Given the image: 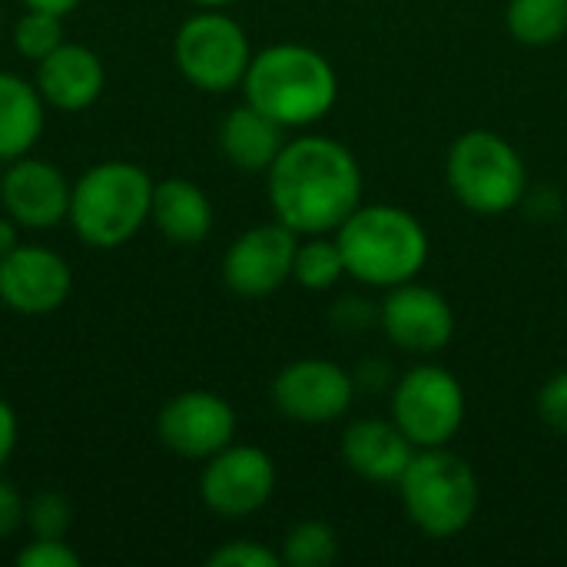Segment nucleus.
Instances as JSON below:
<instances>
[{"label": "nucleus", "instance_id": "f257e3e1", "mask_svg": "<svg viewBox=\"0 0 567 567\" xmlns=\"http://www.w3.org/2000/svg\"><path fill=\"white\" fill-rule=\"evenodd\" d=\"M266 179L276 219L299 236L336 233L362 203L359 159L332 136L286 140Z\"/></svg>", "mask_w": 567, "mask_h": 567}, {"label": "nucleus", "instance_id": "f03ea898", "mask_svg": "<svg viewBox=\"0 0 567 567\" xmlns=\"http://www.w3.org/2000/svg\"><path fill=\"white\" fill-rule=\"evenodd\" d=\"M246 103L262 110L286 130L319 123L339 96V76L332 63L302 43H272L252 53L243 76Z\"/></svg>", "mask_w": 567, "mask_h": 567}, {"label": "nucleus", "instance_id": "7ed1b4c3", "mask_svg": "<svg viewBox=\"0 0 567 567\" xmlns=\"http://www.w3.org/2000/svg\"><path fill=\"white\" fill-rule=\"evenodd\" d=\"M332 236L342 249L349 276L375 289L402 286L429 262V233L419 216L402 206L359 203Z\"/></svg>", "mask_w": 567, "mask_h": 567}, {"label": "nucleus", "instance_id": "20e7f679", "mask_svg": "<svg viewBox=\"0 0 567 567\" xmlns=\"http://www.w3.org/2000/svg\"><path fill=\"white\" fill-rule=\"evenodd\" d=\"M153 186L150 173L136 163H96L73 183L66 223L80 243L93 249H116L150 223Z\"/></svg>", "mask_w": 567, "mask_h": 567}, {"label": "nucleus", "instance_id": "39448f33", "mask_svg": "<svg viewBox=\"0 0 567 567\" xmlns=\"http://www.w3.org/2000/svg\"><path fill=\"white\" fill-rule=\"evenodd\" d=\"M399 495L409 522L435 542L462 535L482 502L475 468L449 445L419 449L399 478Z\"/></svg>", "mask_w": 567, "mask_h": 567}, {"label": "nucleus", "instance_id": "423d86ee", "mask_svg": "<svg viewBox=\"0 0 567 567\" xmlns=\"http://www.w3.org/2000/svg\"><path fill=\"white\" fill-rule=\"evenodd\" d=\"M445 176L452 196L478 216H502L515 209L528 186L525 159L492 130L462 133L449 150Z\"/></svg>", "mask_w": 567, "mask_h": 567}, {"label": "nucleus", "instance_id": "0eeeda50", "mask_svg": "<svg viewBox=\"0 0 567 567\" xmlns=\"http://www.w3.org/2000/svg\"><path fill=\"white\" fill-rule=\"evenodd\" d=\"M173 60L179 73L206 93H229L243 86V76L252 60L249 37L239 20L206 7L183 20L173 37Z\"/></svg>", "mask_w": 567, "mask_h": 567}, {"label": "nucleus", "instance_id": "6e6552de", "mask_svg": "<svg viewBox=\"0 0 567 567\" xmlns=\"http://www.w3.org/2000/svg\"><path fill=\"white\" fill-rule=\"evenodd\" d=\"M392 422L415 449H442L465 425L462 382L432 362L409 369L392 392Z\"/></svg>", "mask_w": 567, "mask_h": 567}, {"label": "nucleus", "instance_id": "1a4fd4ad", "mask_svg": "<svg viewBox=\"0 0 567 567\" xmlns=\"http://www.w3.org/2000/svg\"><path fill=\"white\" fill-rule=\"evenodd\" d=\"M276 492V465L256 445H226L206 458L199 498L219 518H249L269 505Z\"/></svg>", "mask_w": 567, "mask_h": 567}, {"label": "nucleus", "instance_id": "9d476101", "mask_svg": "<svg viewBox=\"0 0 567 567\" xmlns=\"http://www.w3.org/2000/svg\"><path fill=\"white\" fill-rule=\"evenodd\" d=\"M355 379L329 359H296L272 379V405L302 425H329L352 409Z\"/></svg>", "mask_w": 567, "mask_h": 567}, {"label": "nucleus", "instance_id": "9b49d317", "mask_svg": "<svg viewBox=\"0 0 567 567\" xmlns=\"http://www.w3.org/2000/svg\"><path fill=\"white\" fill-rule=\"evenodd\" d=\"M299 249V233L286 223L252 226L236 236L223 256V282L243 299H262L292 279V262Z\"/></svg>", "mask_w": 567, "mask_h": 567}, {"label": "nucleus", "instance_id": "f8f14e48", "mask_svg": "<svg viewBox=\"0 0 567 567\" xmlns=\"http://www.w3.org/2000/svg\"><path fill=\"white\" fill-rule=\"evenodd\" d=\"M156 435L173 455L189 458V462H206L226 445H233L236 412L223 395L189 389V392L173 395L159 409Z\"/></svg>", "mask_w": 567, "mask_h": 567}, {"label": "nucleus", "instance_id": "ddd939ff", "mask_svg": "<svg viewBox=\"0 0 567 567\" xmlns=\"http://www.w3.org/2000/svg\"><path fill=\"white\" fill-rule=\"evenodd\" d=\"M379 322L392 346H399L402 352H415V355L439 352L455 336L452 302L439 289L422 286L415 279L389 289L379 309Z\"/></svg>", "mask_w": 567, "mask_h": 567}, {"label": "nucleus", "instance_id": "4468645a", "mask_svg": "<svg viewBox=\"0 0 567 567\" xmlns=\"http://www.w3.org/2000/svg\"><path fill=\"white\" fill-rule=\"evenodd\" d=\"M73 289L66 259L47 246H17L0 259V302L17 316L56 312Z\"/></svg>", "mask_w": 567, "mask_h": 567}, {"label": "nucleus", "instance_id": "2eb2a0df", "mask_svg": "<svg viewBox=\"0 0 567 567\" xmlns=\"http://www.w3.org/2000/svg\"><path fill=\"white\" fill-rule=\"evenodd\" d=\"M70 189L73 186L53 163L27 153L7 163L0 203L20 229H53L70 216Z\"/></svg>", "mask_w": 567, "mask_h": 567}, {"label": "nucleus", "instance_id": "dca6fc26", "mask_svg": "<svg viewBox=\"0 0 567 567\" xmlns=\"http://www.w3.org/2000/svg\"><path fill=\"white\" fill-rule=\"evenodd\" d=\"M37 90L47 106L63 113H80L93 106L103 93L106 70L103 60L83 43H60L37 63Z\"/></svg>", "mask_w": 567, "mask_h": 567}, {"label": "nucleus", "instance_id": "f3484780", "mask_svg": "<svg viewBox=\"0 0 567 567\" xmlns=\"http://www.w3.org/2000/svg\"><path fill=\"white\" fill-rule=\"evenodd\" d=\"M415 452L419 449L405 439V432L385 419H359L342 432L346 468L372 485H399Z\"/></svg>", "mask_w": 567, "mask_h": 567}, {"label": "nucleus", "instance_id": "a211bd4d", "mask_svg": "<svg viewBox=\"0 0 567 567\" xmlns=\"http://www.w3.org/2000/svg\"><path fill=\"white\" fill-rule=\"evenodd\" d=\"M286 146V126L269 120L252 103L229 110L219 123V150L243 173H269Z\"/></svg>", "mask_w": 567, "mask_h": 567}, {"label": "nucleus", "instance_id": "6ab92c4d", "mask_svg": "<svg viewBox=\"0 0 567 567\" xmlns=\"http://www.w3.org/2000/svg\"><path fill=\"white\" fill-rule=\"evenodd\" d=\"M150 223H156V229L169 243L196 246L213 229V203H209V196L196 183L169 176V179L153 186Z\"/></svg>", "mask_w": 567, "mask_h": 567}, {"label": "nucleus", "instance_id": "aec40b11", "mask_svg": "<svg viewBox=\"0 0 567 567\" xmlns=\"http://www.w3.org/2000/svg\"><path fill=\"white\" fill-rule=\"evenodd\" d=\"M47 123V103L37 83L0 70V163L27 156Z\"/></svg>", "mask_w": 567, "mask_h": 567}, {"label": "nucleus", "instance_id": "412c9836", "mask_svg": "<svg viewBox=\"0 0 567 567\" xmlns=\"http://www.w3.org/2000/svg\"><path fill=\"white\" fill-rule=\"evenodd\" d=\"M505 27L525 47H551L567 33V0H508Z\"/></svg>", "mask_w": 567, "mask_h": 567}, {"label": "nucleus", "instance_id": "4be33fe9", "mask_svg": "<svg viewBox=\"0 0 567 567\" xmlns=\"http://www.w3.org/2000/svg\"><path fill=\"white\" fill-rule=\"evenodd\" d=\"M342 276H349L342 249L336 243L332 233L322 236H309L306 243H299L296 249V262H292V279L309 289V292H326L332 289Z\"/></svg>", "mask_w": 567, "mask_h": 567}, {"label": "nucleus", "instance_id": "5701e85b", "mask_svg": "<svg viewBox=\"0 0 567 567\" xmlns=\"http://www.w3.org/2000/svg\"><path fill=\"white\" fill-rule=\"evenodd\" d=\"M279 558L286 567H329L339 558V535L329 522L306 518L289 528Z\"/></svg>", "mask_w": 567, "mask_h": 567}, {"label": "nucleus", "instance_id": "b1692460", "mask_svg": "<svg viewBox=\"0 0 567 567\" xmlns=\"http://www.w3.org/2000/svg\"><path fill=\"white\" fill-rule=\"evenodd\" d=\"M13 50L30 60V63H40L47 53H53L60 43H63V17L56 13H47V10H30L13 23Z\"/></svg>", "mask_w": 567, "mask_h": 567}, {"label": "nucleus", "instance_id": "393cba45", "mask_svg": "<svg viewBox=\"0 0 567 567\" xmlns=\"http://www.w3.org/2000/svg\"><path fill=\"white\" fill-rule=\"evenodd\" d=\"M27 525L33 538H66L73 525V508L60 492H40L27 505Z\"/></svg>", "mask_w": 567, "mask_h": 567}, {"label": "nucleus", "instance_id": "a878e982", "mask_svg": "<svg viewBox=\"0 0 567 567\" xmlns=\"http://www.w3.org/2000/svg\"><path fill=\"white\" fill-rule=\"evenodd\" d=\"M206 565L209 567H279L282 565V558H279L272 548L259 545V542H246V538H239V542H226L223 548H216V551L206 558Z\"/></svg>", "mask_w": 567, "mask_h": 567}, {"label": "nucleus", "instance_id": "bb28decb", "mask_svg": "<svg viewBox=\"0 0 567 567\" xmlns=\"http://www.w3.org/2000/svg\"><path fill=\"white\" fill-rule=\"evenodd\" d=\"M20 567H80V555L63 538H33L17 551Z\"/></svg>", "mask_w": 567, "mask_h": 567}, {"label": "nucleus", "instance_id": "cd10ccee", "mask_svg": "<svg viewBox=\"0 0 567 567\" xmlns=\"http://www.w3.org/2000/svg\"><path fill=\"white\" fill-rule=\"evenodd\" d=\"M538 415H542V422L555 435H565L567 439V369L565 372H555L542 385V392H538Z\"/></svg>", "mask_w": 567, "mask_h": 567}, {"label": "nucleus", "instance_id": "c85d7f7f", "mask_svg": "<svg viewBox=\"0 0 567 567\" xmlns=\"http://www.w3.org/2000/svg\"><path fill=\"white\" fill-rule=\"evenodd\" d=\"M23 518H27V505L20 492L7 478H0V538H10L23 525Z\"/></svg>", "mask_w": 567, "mask_h": 567}, {"label": "nucleus", "instance_id": "c756f323", "mask_svg": "<svg viewBox=\"0 0 567 567\" xmlns=\"http://www.w3.org/2000/svg\"><path fill=\"white\" fill-rule=\"evenodd\" d=\"M17 449V415L13 409L0 399V468L7 465V458Z\"/></svg>", "mask_w": 567, "mask_h": 567}, {"label": "nucleus", "instance_id": "7c9ffc66", "mask_svg": "<svg viewBox=\"0 0 567 567\" xmlns=\"http://www.w3.org/2000/svg\"><path fill=\"white\" fill-rule=\"evenodd\" d=\"M17 246H20V226L3 213V216H0V259L10 256Z\"/></svg>", "mask_w": 567, "mask_h": 567}, {"label": "nucleus", "instance_id": "2f4dec72", "mask_svg": "<svg viewBox=\"0 0 567 567\" xmlns=\"http://www.w3.org/2000/svg\"><path fill=\"white\" fill-rule=\"evenodd\" d=\"M23 7L30 10H47V13H56V17H66L80 7V0H23Z\"/></svg>", "mask_w": 567, "mask_h": 567}, {"label": "nucleus", "instance_id": "473e14b6", "mask_svg": "<svg viewBox=\"0 0 567 567\" xmlns=\"http://www.w3.org/2000/svg\"><path fill=\"white\" fill-rule=\"evenodd\" d=\"M196 7H226V3H236V0H189Z\"/></svg>", "mask_w": 567, "mask_h": 567}, {"label": "nucleus", "instance_id": "72a5a7b5", "mask_svg": "<svg viewBox=\"0 0 567 567\" xmlns=\"http://www.w3.org/2000/svg\"><path fill=\"white\" fill-rule=\"evenodd\" d=\"M0 179H3V163H0Z\"/></svg>", "mask_w": 567, "mask_h": 567}]
</instances>
